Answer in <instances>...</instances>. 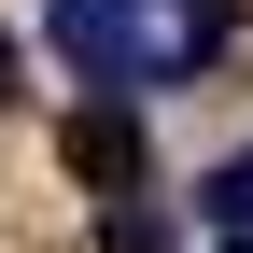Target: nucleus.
<instances>
[{
  "label": "nucleus",
  "mask_w": 253,
  "mask_h": 253,
  "mask_svg": "<svg viewBox=\"0 0 253 253\" xmlns=\"http://www.w3.org/2000/svg\"><path fill=\"white\" fill-rule=\"evenodd\" d=\"M197 225L211 239H253V155H225V169L197 183Z\"/></svg>",
  "instance_id": "obj_3"
},
{
  "label": "nucleus",
  "mask_w": 253,
  "mask_h": 253,
  "mask_svg": "<svg viewBox=\"0 0 253 253\" xmlns=\"http://www.w3.org/2000/svg\"><path fill=\"white\" fill-rule=\"evenodd\" d=\"M0 99H14V42H0Z\"/></svg>",
  "instance_id": "obj_5"
},
{
  "label": "nucleus",
  "mask_w": 253,
  "mask_h": 253,
  "mask_svg": "<svg viewBox=\"0 0 253 253\" xmlns=\"http://www.w3.org/2000/svg\"><path fill=\"white\" fill-rule=\"evenodd\" d=\"M239 0H42V42L71 56L84 99H169L225 56Z\"/></svg>",
  "instance_id": "obj_1"
},
{
  "label": "nucleus",
  "mask_w": 253,
  "mask_h": 253,
  "mask_svg": "<svg viewBox=\"0 0 253 253\" xmlns=\"http://www.w3.org/2000/svg\"><path fill=\"white\" fill-rule=\"evenodd\" d=\"M71 183L141 197V99H84V113H71Z\"/></svg>",
  "instance_id": "obj_2"
},
{
  "label": "nucleus",
  "mask_w": 253,
  "mask_h": 253,
  "mask_svg": "<svg viewBox=\"0 0 253 253\" xmlns=\"http://www.w3.org/2000/svg\"><path fill=\"white\" fill-rule=\"evenodd\" d=\"M225 253H253V239H225Z\"/></svg>",
  "instance_id": "obj_6"
},
{
  "label": "nucleus",
  "mask_w": 253,
  "mask_h": 253,
  "mask_svg": "<svg viewBox=\"0 0 253 253\" xmlns=\"http://www.w3.org/2000/svg\"><path fill=\"white\" fill-rule=\"evenodd\" d=\"M99 253H169V211H155V197H113V225H99Z\"/></svg>",
  "instance_id": "obj_4"
}]
</instances>
